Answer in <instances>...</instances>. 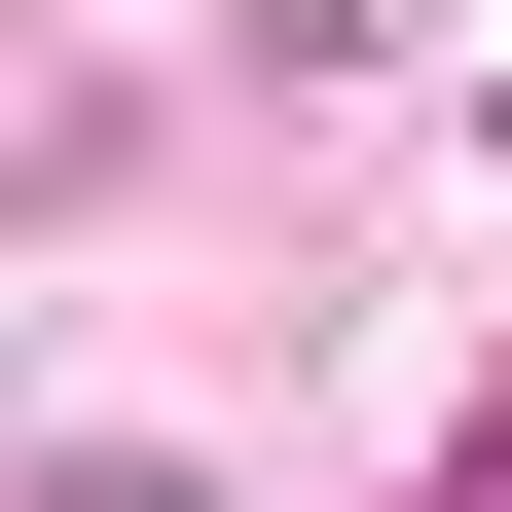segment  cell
<instances>
[{"mask_svg":"<svg viewBox=\"0 0 512 512\" xmlns=\"http://www.w3.org/2000/svg\"><path fill=\"white\" fill-rule=\"evenodd\" d=\"M37 512H220V476H147V439H74V476H37Z\"/></svg>","mask_w":512,"mask_h":512,"instance_id":"obj_1","label":"cell"},{"mask_svg":"<svg viewBox=\"0 0 512 512\" xmlns=\"http://www.w3.org/2000/svg\"><path fill=\"white\" fill-rule=\"evenodd\" d=\"M439 512H512V439H476V476H439Z\"/></svg>","mask_w":512,"mask_h":512,"instance_id":"obj_2","label":"cell"}]
</instances>
